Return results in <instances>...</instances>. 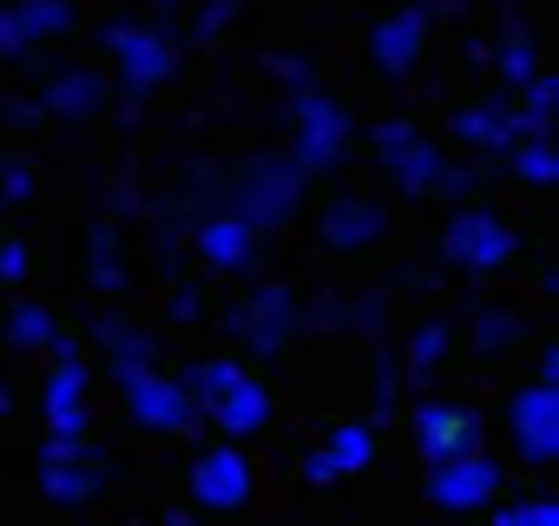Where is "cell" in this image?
I'll return each mask as SVG.
<instances>
[{"mask_svg": "<svg viewBox=\"0 0 559 526\" xmlns=\"http://www.w3.org/2000/svg\"><path fill=\"white\" fill-rule=\"evenodd\" d=\"M178 388H185L191 415L211 421V428H217L224 441H237V447L270 428V388H263L243 362H230V356L191 362V375H178Z\"/></svg>", "mask_w": 559, "mask_h": 526, "instance_id": "1", "label": "cell"}, {"mask_svg": "<svg viewBox=\"0 0 559 526\" xmlns=\"http://www.w3.org/2000/svg\"><path fill=\"white\" fill-rule=\"evenodd\" d=\"M34 474H40V493L53 506H86V500H99L112 487V454L99 441H86V434H47Z\"/></svg>", "mask_w": 559, "mask_h": 526, "instance_id": "2", "label": "cell"}, {"mask_svg": "<svg viewBox=\"0 0 559 526\" xmlns=\"http://www.w3.org/2000/svg\"><path fill=\"white\" fill-rule=\"evenodd\" d=\"M290 165L310 178V171H330V165H343V152H349V112L323 93V86H310V80H297V99H290Z\"/></svg>", "mask_w": 559, "mask_h": 526, "instance_id": "3", "label": "cell"}, {"mask_svg": "<svg viewBox=\"0 0 559 526\" xmlns=\"http://www.w3.org/2000/svg\"><path fill=\"white\" fill-rule=\"evenodd\" d=\"M441 250H448V263H461V271L493 277V271H507V263H513L520 237H513V224H507L500 211H487V204H461V211L448 217V230H441Z\"/></svg>", "mask_w": 559, "mask_h": 526, "instance_id": "4", "label": "cell"}, {"mask_svg": "<svg viewBox=\"0 0 559 526\" xmlns=\"http://www.w3.org/2000/svg\"><path fill=\"white\" fill-rule=\"evenodd\" d=\"M185 487H191V506H204V513H237V506L257 500V461H250L237 441H211V447L191 454Z\"/></svg>", "mask_w": 559, "mask_h": 526, "instance_id": "5", "label": "cell"}, {"mask_svg": "<svg viewBox=\"0 0 559 526\" xmlns=\"http://www.w3.org/2000/svg\"><path fill=\"white\" fill-rule=\"evenodd\" d=\"M304 198V171L290 158H250L243 178H237V198H230V217L243 230H270V224H284Z\"/></svg>", "mask_w": 559, "mask_h": 526, "instance_id": "6", "label": "cell"}, {"mask_svg": "<svg viewBox=\"0 0 559 526\" xmlns=\"http://www.w3.org/2000/svg\"><path fill=\"white\" fill-rule=\"evenodd\" d=\"M376 158H382V171L408 191V198H435L441 191V178H448V158H441V145L428 139V132H415V125H402V119H382L376 132Z\"/></svg>", "mask_w": 559, "mask_h": 526, "instance_id": "7", "label": "cell"}, {"mask_svg": "<svg viewBox=\"0 0 559 526\" xmlns=\"http://www.w3.org/2000/svg\"><path fill=\"white\" fill-rule=\"evenodd\" d=\"M106 53H112V73L126 93H152L178 73V47L165 27H139V21H119L106 27Z\"/></svg>", "mask_w": 559, "mask_h": 526, "instance_id": "8", "label": "cell"}, {"mask_svg": "<svg viewBox=\"0 0 559 526\" xmlns=\"http://www.w3.org/2000/svg\"><path fill=\"white\" fill-rule=\"evenodd\" d=\"M112 375H119L126 415H132L139 428H152V434H185V428H198V415H191L178 375H165V369H152V362H139V369H112Z\"/></svg>", "mask_w": 559, "mask_h": 526, "instance_id": "9", "label": "cell"}, {"mask_svg": "<svg viewBox=\"0 0 559 526\" xmlns=\"http://www.w3.org/2000/svg\"><path fill=\"white\" fill-rule=\"evenodd\" d=\"M53 369H47V382H40V408H47V434H86V402H93V369H86V356L60 336L53 349Z\"/></svg>", "mask_w": 559, "mask_h": 526, "instance_id": "10", "label": "cell"}, {"mask_svg": "<svg viewBox=\"0 0 559 526\" xmlns=\"http://www.w3.org/2000/svg\"><path fill=\"white\" fill-rule=\"evenodd\" d=\"M507 441L526 467L559 461V388H546V382L513 388L507 395Z\"/></svg>", "mask_w": 559, "mask_h": 526, "instance_id": "11", "label": "cell"}, {"mask_svg": "<svg viewBox=\"0 0 559 526\" xmlns=\"http://www.w3.org/2000/svg\"><path fill=\"white\" fill-rule=\"evenodd\" d=\"M480 415L467 408V402H448V395H435V402H421L415 408V447H421V461L428 467H441V461H461V454H480Z\"/></svg>", "mask_w": 559, "mask_h": 526, "instance_id": "12", "label": "cell"}, {"mask_svg": "<svg viewBox=\"0 0 559 526\" xmlns=\"http://www.w3.org/2000/svg\"><path fill=\"white\" fill-rule=\"evenodd\" d=\"M230 330L243 336L250 356H284L290 336H297V297H290L284 284H263V290H250V297L237 303Z\"/></svg>", "mask_w": 559, "mask_h": 526, "instance_id": "13", "label": "cell"}, {"mask_svg": "<svg viewBox=\"0 0 559 526\" xmlns=\"http://www.w3.org/2000/svg\"><path fill=\"white\" fill-rule=\"evenodd\" d=\"M73 27V0H0V60H21Z\"/></svg>", "mask_w": 559, "mask_h": 526, "instance_id": "14", "label": "cell"}, {"mask_svg": "<svg viewBox=\"0 0 559 526\" xmlns=\"http://www.w3.org/2000/svg\"><path fill=\"white\" fill-rule=\"evenodd\" d=\"M500 493V461L480 447V454H461V461H441L428 467V500L448 506V513H474Z\"/></svg>", "mask_w": 559, "mask_h": 526, "instance_id": "15", "label": "cell"}, {"mask_svg": "<svg viewBox=\"0 0 559 526\" xmlns=\"http://www.w3.org/2000/svg\"><path fill=\"white\" fill-rule=\"evenodd\" d=\"M421 47H428V8H395V14H382L369 27V53H376L382 80H408Z\"/></svg>", "mask_w": 559, "mask_h": 526, "instance_id": "16", "label": "cell"}, {"mask_svg": "<svg viewBox=\"0 0 559 526\" xmlns=\"http://www.w3.org/2000/svg\"><path fill=\"white\" fill-rule=\"evenodd\" d=\"M454 139L467 145V152H487V158H507L526 132H520V112H513V93H493V99H480V106H467L461 119H454Z\"/></svg>", "mask_w": 559, "mask_h": 526, "instance_id": "17", "label": "cell"}, {"mask_svg": "<svg viewBox=\"0 0 559 526\" xmlns=\"http://www.w3.org/2000/svg\"><path fill=\"white\" fill-rule=\"evenodd\" d=\"M382 230H389V211L376 198H330V211H323L330 250H369V243H382Z\"/></svg>", "mask_w": 559, "mask_h": 526, "instance_id": "18", "label": "cell"}, {"mask_svg": "<svg viewBox=\"0 0 559 526\" xmlns=\"http://www.w3.org/2000/svg\"><path fill=\"white\" fill-rule=\"evenodd\" d=\"M106 106V73L93 67H60L47 86H40V106L34 112H53V119H93Z\"/></svg>", "mask_w": 559, "mask_h": 526, "instance_id": "19", "label": "cell"}, {"mask_svg": "<svg viewBox=\"0 0 559 526\" xmlns=\"http://www.w3.org/2000/svg\"><path fill=\"white\" fill-rule=\"evenodd\" d=\"M198 256L211 263V271L237 277V271H250V256H257V230H243L230 211H211V217L198 224Z\"/></svg>", "mask_w": 559, "mask_h": 526, "instance_id": "20", "label": "cell"}, {"mask_svg": "<svg viewBox=\"0 0 559 526\" xmlns=\"http://www.w3.org/2000/svg\"><path fill=\"white\" fill-rule=\"evenodd\" d=\"M448 349H454V323H441V316H428V323H415V330H408V375H415V382H428V375H441V362H448Z\"/></svg>", "mask_w": 559, "mask_h": 526, "instance_id": "21", "label": "cell"}, {"mask_svg": "<svg viewBox=\"0 0 559 526\" xmlns=\"http://www.w3.org/2000/svg\"><path fill=\"white\" fill-rule=\"evenodd\" d=\"M99 349H106V362L112 369H139V362H152V336L139 330V323H126V316H99Z\"/></svg>", "mask_w": 559, "mask_h": 526, "instance_id": "22", "label": "cell"}, {"mask_svg": "<svg viewBox=\"0 0 559 526\" xmlns=\"http://www.w3.org/2000/svg\"><path fill=\"white\" fill-rule=\"evenodd\" d=\"M323 454H330L336 474H362V467L376 461V428H369V421H336L330 441H323Z\"/></svg>", "mask_w": 559, "mask_h": 526, "instance_id": "23", "label": "cell"}, {"mask_svg": "<svg viewBox=\"0 0 559 526\" xmlns=\"http://www.w3.org/2000/svg\"><path fill=\"white\" fill-rule=\"evenodd\" d=\"M507 171H513L520 184H552V178H559V152H552V139H546V132H526V139L507 152Z\"/></svg>", "mask_w": 559, "mask_h": 526, "instance_id": "24", "label": "cell"}, {"mask_svg": "<svg viewBox=\"0 0 559 526\" xmlns=\"http://www.w3.org/2000/svg\"><path fill=\"white\" fill-rule=\"evenodd\" d=\"M8 343H14V349H53V343H60L53 310H47V303H14V310H8Z\"/></svg>", "mask_w": 559, "mask_h": 526, "instance_id": "25", "label": "cell"}, {"mask_svg": "<svg viewBox=\"0 0 559 526\" xmlns=\"http://www.w3.org/2000/svg\"><path fill=\"white\" fill-rule=\"evenodd\" d=\"M467 343H474V356H487V362H493V356H507V349L520 343V323H513L507 310H493V303H487V310H474V316H467Z\"/></svg>", "mask_w": 559, "mask_h": 526, "instance_id": "26", "label": "cell"}, {"mask_svg": "<svg viewBox=\"0 0 559 526\" xmlns=\"http://www.w3.org/2000/svg\"><path fill=\"white\" fill-rule=\"evenodd\" d=\"M552 106H559V80H552V73H533V80L520 86V99H513L520 132H546V125H552Z\"/></svg>", "mask_w": 559, "mask_h": 526, "instance_id": "27", "label": "cell"}, {"mask_svg": "<svg viewBox=\"0 0 559 526\" xmlns=\"http://www.w3.org/2000/svg\"><path fill=\"white\" fill-rule=\"evenodd\" d=\"M86 250H93V284L112 297V290L126 284V271H119V230H112V224H99V230L86 237Z\"/></svg>", "mask_w": 559, "mask_h": 526, "instance_id": "28", "label": "cell"}, {"mask_svg": "<svg viewBox=\"0 0 559 526\" xmlns=\"http://www.w3.org/2000/svg\"><path fill=\"white\" fill-rule=\"evenodd\" d=\"M493 60H500V73H507V86H526V80L539 73V60H533V40H526V34H507Z\"/></svg>", "mask_w": 559, "mask_h": 526, "instance_id": "29", "label": "cell"}, {"mask_svg": "<svg viewBox=\"0 0 559 526\" xmlns=\"http://www.w3.org/2000/svg\"><path fill=\"white\" fill-rule=\"evenodd\" d=\"M493 526H559V506H552L546 493H533V500L500 506V513H493Z\"/></svg>", "mask_w": 559, "mask_h": 526, "instance_id": "30", "label": "cell"}, {"mask_svg": "<svg viewBox=\"0 0 559 526\" xmlns=\"http://www.w3.org/2000/svg\"><path fill=\"white\" fill-rule=\"evenodd\" d=\"M27 277V243L21 237H0V290H14Z\"/></svg>", "mask_w": 559, "mask_h": 526, "instance_id": "31", "label": "cell"}, {"mask_svg": "<svg viewBox=\"0 0 559 526\" xmlns=\"http://www.w3.org/2000/svg\"><path fill=\"white\" fill-rule=\"evenodd\" d=\"M297 474H304V480H310V487H336V480H343V474H336V467H330V454H323V447H310V454H304V461H297Z\"/></svg>", "mask_w": 559, "mask_h": 526, "instance_id": "32", "label": "cell"}, {"mask_svg": "<svg viewBox=\"0 0 559 526\" xmlns=\"http://www.w3.org/2000/svg\"><path fill=\"white\" fill-rule=\"evenodd\" d=\"M27 191H34V171H27V165H0V198L21 204Z\"/></svg>", "mask_w": 559, "mask_h": 526, "instance_id": "33", "label": "cell"}, {"mask_svg": "<svg viewBox=\"0 0 559 526\" xmlns=\"http://www.w3.org/2000/svg\"><path fill=\"white\" fill-rule=\"evenodd\" d=\"M224 14H230V8H224V0H217V8H204V21H198V40H211V34L224 27Z\"/></svg>", "mask_w": 559, "mask_h": 526, "instance_id": "34", "label": "cell"}, {"mask_svg": "<svg viewBox=\"0 0 559 526\" xmlns=\"http://www.w3.org/2000/svg\"><path fill=\"white\" fill-rule=\"evenodd\" d=\"M171 310H178V316L191 323V316H198V290H178V297H171Z\"/></svg>", "mask_w": 559, "mask_h": 526, "instance_id": "35", "label": "cell"}, {"mask_svg": "<svg viewBox=\"0 0 559 526\" xmlns=\"http://www.w3.org/2000/svg\"><path fill=\"white\" fill-rule=\"evenodd\" d=\"M8 408H14V388H8V382H0V415H8Z\"/></svg>", "mask_w": 559, "mask_h": 526, "instance_id": "36", "label": "cell"}]
</instances>
